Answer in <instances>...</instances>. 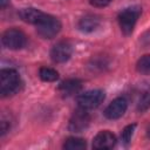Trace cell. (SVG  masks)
I'll list each match as a JSON object with an SVG mask.
<instances>
[{
	"instance_id": "6da1fadb",
	"label": "cell",
	"mask_w": 150,
	"mask_h": 150,
	"mask_svg": "<svg viewBox=\"0 0 150 150\" xmlns=\"http://www.w3.org/2000/svg\"><path fill=\"white\" fill-rule=\"evenodd\" d=\"M21 88V80L16 70L1 69L0 71V94L2 97H7L16 94Z\"/></svg>"
},
{
	"instance_id": "7a4b0ae2",
	"label": "cell",
	"mask_w": 150,
	"mask_h": 150,
	"mask_svg": "<svg viewBox=\"0 0 150 150\" xmlns=\"http://www.w3.org/2000/svg\"><path fill=\"white\" fill-rule=\"evenodd\" d=\"M139 15H141V7L138 6L128 7L118 14V23H120L121 30L125 35H129L132 33Z\"/></svg>"
},
{
	"instance_id": "3957f363",
	"label": "cell",
	"mask_w": 150,
	"mask_h": 150,
	"mask_svg": "<svg viewBox=\"0 0 150 150\" xmlns=\"http://www.w3.org/2000/svg\"><path fill=\"white\" fill-rule=\"evenodd\" d=\"M61 30V22L53 15L46 14L43 19L36 25L38 34L43 39H53Z\"/></svg>"
},
{
	"instance_id": "277c9868",
	"label": "cell",
	"mask_w": 150,
	"mask_h": 150,
	"mask_svg": "<svg viewBox=\"0 0 150 150\" xmlns=\"http://www.w3.org/2000/svg\"><path fill=\"white\" fill-rule=\"evenodd\" d=\"M104 91L100 90V89H95V90H88L81 95L77 96L76 101L79 107L90 110L94 108H97L103 101H104Z\"/></svg>"
},
{
	"instance_id": "5b68a950",
	"label": "cell",
	"mask_w": 150,
	"mask_h": 150,
	"mask_svg": "<svg viewBox=\"0 0 150 150\" xmlns=\"http://www.w3.org/2000/svg\"><path fill=\"white\" fill-rule=\"evenodd\" d=\"M26 35L22 30L18 28H9L4 32L1 42L8 49H20L26 45Z\"/></svg>"
},
{
	"instance_id": "8992f818",
	"label": "cell",
	"mask_w": 150,
	"mask_h": 150,
	"mask_svg": "<svg viewBox=\"0 0 150 150\" xmlns=\"http://www.w3.org/2000/svg\"><path fill=\"white\" fill-rule=\"evenodd\" d=\"M90 123V115L87 109H83L79 107L71 115L69 123H68V129L73 132H82L84 131Z\"/></svg>"
},
{
	"instance_id": "52a82bcc",
	"label": "cell",
	"mask_w": 150,
	"mask_h": 150,
	"mask_svg": "<svg viewBox=\"0 0 150 150\" xmlns=\"http://www.w3.org/2000/svg\"><path fill=\"white\" fill-rule=\"evenodd\" d=\"M71 53H73V47L70 42L63 40L53 46L50 50V57L56 63H63L70 59Z\"/></svg>"
},
{
	"instance_id": "ba28073f",
	"label": "cell",
	"mask_w": 150,
	"mask_h": 150,
	"mask_svg": "<svg viewBox=\"0 0 150 150\" xmlns=\"http://www.w3.org/2000/svg\"><path fill=\"white\" fill-rule=\"evenodd\" d=\"M128 108V102L124 97H117L112 100L104 110V116L109 120H117L125 112Z\"/></svg>"
},
{
	"instance_id": "9c48e42d",
	"label": "cell",
	"mask_w": 150,
	"mask_h": 150,
	"mask_svg": "<svg viewBox=\"0 0 150 150\" xmlns=\"http://www.w3.org/2000/svg\"><path fill=\"white\" fill-rule=\"evenodd\" d=\"M116 136L108 131V130H103L100 131L93 139V148L96 150H107V149H111L115 146L116 144Z\"/></svg>"
},
{
	"instance_id": "30bf717a",
	"label": "cell",
	"mask_w": 150,
	"mask_h": 150,
	"mask_svg": "<svg viewBox=\"0 0 150 150\" xmlns=\"http://www.w3.org/2000/svg\"><path fill=\"white\" fill-rule=\"evenodd\" d=\"M82 89V82L77 79H68L60 83L59 91L63 97H69L75 94H79Z\"/></svg>"
},
{
	"instance_id": "8fae6325",
	"label": "cell",
	"mask_w": 150,
	"mask_h": 150,
	"mask_svg": "<svg viewBox=\"0 0 150 150\" xmlns=\"http://www.w3.org/2000/svg\"><path fill=\"white\" fill-rule=\"evenodd\" d=\"M20 18L27 22V23H32V25H38L42 19L43 16L46 15V13L41 12L40 9H36V8H33V7H28V8H23L20 11L19 13Z\"/></svg>"
},
{
	"instance_id": "7c38bea8",
	"label": "cell",
	"mask_w": 150,
	"mask_h": 150,
	"mask_svg": "<svg viewBox=\"0 0 150 150\" xmlns=\"http://www.w3.org/2000/svg\"><path fill=\"white\" fill-rule=\"evenodd\" d=\"M100 23H101V20L98 16L88 14V15H84L83 18H81V20L79 21V28L82 32L90 33V32H94L95 29H97Z\"/></svg>"
},
{
	"instance_id": "4fadbf2b",
	"label": "cell",
	"mask_w": 150,
	"mask_h": 150,
	"mask_svg": "<svg viewBox=\"0 0 150 150\" xmlns=\"http://www.w3.org/2000/svg\"><path fill=\"white\" fill-rule=\"evenodd\" d=\"M87 145L86 141L80 137H69L63 143V149L66 150H82Z\"/></svg>"
},
{
	"instance_id": "5bb4252c",
	"label": "cell",
	"mask_w": 150,
	"mask_h": 150,
	"mask_svg": "<svg viewBox=\"0 0 150 150\" xmlns=\"http://www.w3.org/2000/svg\"><path fill=\"white\" fill-rule=\"evenodd\" d=\"M39 76L45 82H54L59 79V73L49 67H42L39 70Z\"/></svg>"
},
{
	"instance_id": "9a60e30c",
	"label": "cell",
	"mask_w": 150,
	"mask_h": 150,
	"mask_svg": "<svg viewBox=\"0 0 150 150\" xmlns=\"http://www.w3.org/2000/svg\"><path fill=\"white\" fill-rule=\"evenodd\" d=\"M136 69L138 73L143 75H150V54L143 55L136 64Z\"/></svg>"
},
{
	"instance_id": "2e32d148",
	"label": "cell",
	"mask_w": 150,
	"mask_h": 150,
	"mask_svg": "<svg viewBox=\"0 0 150 150\" xmlns=\"http://www.w3.org/2000/svg\"><path fill=\"white\" fill-rule=\"evenodd\" d=\"M149 108H150V93H144L137 102V110L139 112H143L146 111Z\"/></svg>"
},
{
	"instance_id": "e0dca14e",
	"label": "cell",
	"mask_w": 150,
	"mask_h": 150,
	"mask_svg": "<svg viewBox=\"0 0 150 150\" xmlns=\"http://www.w3.org/2000/svg\"><path fill=\"white\" fill-rule=\"evenodd\" d=\"M135 128H136V124H129V125H127L123 129V131L121 134V139H122V142L124 144H129L130 143L131 137H132V134L135 131Z\"/></svg>"
},
{
	"instance_id": "ac0fdd59",
	"label": "cell",
	"mask_w": 150,
	"mask_h": 150,
	"mask_svg": "<svg viewBox=\"0 0 150 150\" xmlns=\"http://www.w3.org/2000/svg\"><path fill=\"white\" fill-rule=\"evenodd\" d=\"M112 0H89V4L94 7H97V8H101V7H105L108 6Z\"/></svg>"
},
{
	"instance_id": "d6986e66",
	"label": "cell",
	"mask_w": 150,
	"mask_h": 150,
	"mask_svg": "<svg viewBox=\"0 0 150 150\" xmlns=\"http://www.w3.org/2000/svg\"><path fill=\"white\" fill-rule=\"evenodd\" d=\"M8 4H9V0H0V7L1 8H5Z\"/></svg>"
},
{
	"instance_id": "ffe728a7",
	"label": "cell",
	"mask_w": 150,
	"mask_h": 150,
	"mask_svg": "<svg viewBox=\"0 0 150 150\" xmlns=\"http://www.w3.org/2000/svg\"><path fill=\"white\" fill-rule=\"evenodd\" d=\"M146 135H148V137L150 138V127L148 128V131H146Z\"/></svg>"
}]
</instances>
